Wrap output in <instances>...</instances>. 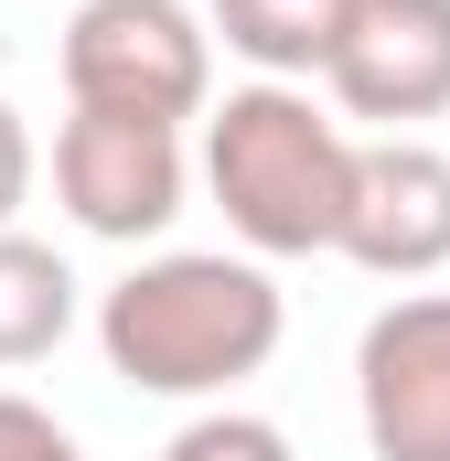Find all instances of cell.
Here are the masks:
<instances>
[{"label":"cell","mask_w":450,"mask_h":461,"mask_svg":"<svg viewBox=\"0 0 450 461\" xmlns=\"http://www.w3.org/2000/svg\"><path fill=\"white\" fill-rule=\"evenodd\" d=\"M0 461H86V440H76L54 408H32V397L0 386Z\"/></svg>","instance_id":"cell-11"},{"label":"cell","mask_w":450,"mask_h":461,"mask_svg":"<svg viewBox=\"0 0 450 461\" xmlns=\"http://www.w3.org/2000/svg\"><path fill=\"white\" fill-rule=\"evenodd\" d=\"M65 333H76V268L43 236L0 226V375L11 365H43Z\"/></svg>","instance_id":"cell-9"},{"label":"cell","mask_w":450,"mask_h":461,"mask_svg":"<svg viewBox=\"0 0 450 461\" xmlns=\"http://www.w3.org/2000/svg\"><path fill=\"white\" fill-rule=\"evenodd\" d=\"M333 247L354 268H375V279L450 268V150H429V140H354V194H343Z\"/></svg>","instance_id":"cell-7"},{"label":"cell","mask_w":450,"mask_h":461,"mask_svg":"<svg viewBox=\"0 0 450 461\" xmlns=\"http://www.w3.org/2000/svg\"><path fill=\"white\" fill-rule=\"evenodd\" d=\"M322 86H333L343 118H375L386 140L440 118L450 108V0H354Z\"/></svg>","instance_id":"cell-6"},{"label":"cell","mask_w":450,"mask_h":461,"mask_svg":"<svg viewBox=\"0 0 450 461\" xmlns=\"http://www.w3.org/2000/svg\"><path fill=\"white\" fill-rule=\"evenodd\" d=\"M354 22V0H204V32H225V54H247L268 86L322 76Z\"/></svg>","instance_id":"cell-8"},{"label":"cell","mask_w":450,"mask_h":461,"mask_svg":"<svg viewBox=\"0 0 450 461\" xmlns=\"http://www.w3.org/2000/svg\"><path fill=\"white\" fill-rule=\"evenodd\" d=\"M161 461H290V429H268V419H247V408H204L194 429H172Z\"/></svg>","instance_id":"cell-10"},{"label":"cell","mask_w":450,"mask_h":461,"mask_svg":"<svg viewBox=\"0 0 450 461\" xmlns=\"http://www.w3.org/2000/svg\"><path fill=\"white\" fill-rule=\"evenodd\" d=\"M54 194L65 215L108 247H140L183 215V129L161 118H108V108H76L54 129Z\"/></svg>","instance_id":"cell-4"},{"label":"cell","mask_w":450,"mask_h":461,"mask_svg":"<svg viewBox=\"0 0 450 461\" xmlns=\"http://www.w3.org/2000/svg\"><path fill=\"white\" fill-rule=\"evenodd\" d=\"M354 408L375 461H450V290H408L364 322Z\"/></svg>","instance_id":"cell-5"},{"label":"cell","mask_w":450,"mask_h":461,"mask_svg":"<svg viewBox=\"0 0 450 461\" xmlns=\"http://www.w3.org/2000/svg\"><path fill=\"white\" fill-rule=\"evenodd\" d=\"M204 183H215L225 226L247 236V258H322L343 236L354 194V140L333 108H311V86H236L204 108Z\"/></svg>","instance_id":"cell-2"},{"label":"cell","mask_w":450,"mask_h":461,"mask_svg":"<svg viewBox=\"0 0 450 461\" xmlns=\"http://www.w3.org/2000/svg\"><path fill=\"white\" fill-rule=\"evenodd\" d=\"M22 194H32V129H22V108H0V226L22 215Z\"/></svg>","instance_id":"cell-12"},{"label":"cell","mask_w":450,"mask_h":461,"mask_svg":"<svg viewBox=\"0 0 450 461\" xmlns=\"http://www.w3.org/2000/svg\"><path fill=\"white\" fill-rule=\"evenodd\" d=\"M290 333V301L257 258H225V247H172V258H140L97 301V344L108 375L140 397H225L236 375H257Z\"/></svg>","instance_id":"cell-1"},{"label":"cell","mask_w":450,"mask_h":461,"mask_svg":"<svg viewBox=\"0 0 450 461\" xmlns=\"http://www.w3.org/2000/svg\"><path fill=\"white\" fill-rule=\"evenodd\" d=\"M65 97L108 118H204L215 97V32L194 0H76L65 22Z\"/></svg>","instance_id":"cell-3"}]
</instances>
